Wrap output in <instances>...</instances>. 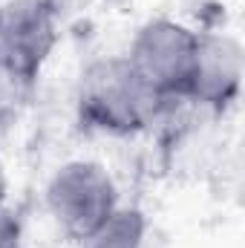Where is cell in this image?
<instances>
[{"mask_svg":"<svg viewBox=\"0 0 245 248\" xmlns=\"http://www.w3.org/2000/svg\"><path fill=\"white\" fill-rule=\"evenodd\" d=\"M147 234V219L138 208H116L104 222H98L78 246L81 248H141Z\"/></svg>","mask_w":245,"mask_h":248,"instance_id":"obj_6","label":"cell"},{"mask_svg":"<svg viewBox=\"0 0 245 248\" xmlns=\"http://www.w3.org/2000/svg\"><path fill=\"white\" fill-rule=\"evenodd\" d=\"M243 87V46L225 32H199L196 66L187 98L202 107L225 110L237 101Z\"/></svg>","mask_w":245,"mask_h":248,"instance_id":"obj_5","label":"cell"},{"mask_svg":"<svg viewBox=\"0 0 245 248\" xmlns=\"http://www.w3.org/2000/svg\"><path fill=\"white\" fill-rule=\"evenodd\" d=\"M46 208L63 234L81 243L98 222H104L119 208V190L104 165L78 159L61 165L49 179Z\"/></svg>","mask_w":245,"mask_h":248,"instance_id":"obj_3","label":"cell"},{"mask_svg":"<svg viewBox=\"0 0 245 248\" xmlns=\"http://www.w3.org/2000/svg\"><path fill=\"white\" fill-rule=\"evenodd\" d=\"M32 90H35L32 78L20 75L17 69H12L9 63L0 61V133L17 122Z\"/></svg>","mask_w":245,"mask_h":248,"instance_id":"obj_7","label":"cell"},{"mask_svg":"<svg viewBox=\"0 0 245 248\" xmlns=\"http://www.w3.org/2000/svg\"><path fill=\"white\" fill-rule=\"evenodd\" d=\"M165 101L138 78L127 55L87 66L78 84V116L92 130L133 136L162 113Z\"/></svg>","mask_w":245,"mask_h":248,"instance_id":"obj_1","label":"cell"},{"mask_svg":"<svg viewBox=\"0 0 245 248\" xmlns=\"http://www.w3.org/2000/svg\"><path fill=\"white\" fill-rule=\"evenodd\" d=\"M0 248H23V228L17 214L0 205Z\"/></svg>","mask_w":245,"mask_h":248,"instance_id":"obj_8","label":"cell"},{"mask_svg":"<svg viewBox=\"0 0 245 248\" xmlns=\"http://www.w3.org/2000/svg\"><path fill=\"white\" fill-rule=\"evenodd\" d=\"M196 44L199 32H193L190 26L156 17L136 32L127 61L138 72V78L168 104L176 98H187L196 66Z\"/></svg>","mask_w":245,"mask_h":248,"instance_id":"obj_2","label":"cell"},{"mask_svg":"<svg viewBox=\"0 0 245 248\" xmlns=\"http://www.w3.org/2000/svg\"><path fill=\"white\" fill-rule=\"evenodd\" d=\"M6 190H9V179H6V165H3V159H0V205H3V199H6Z\"/></svg>","mask_w":245,"mask_h":248,"instance_id":"obj_9","label":"cell"},{"mask_svg":"<svg viewBox=\"0 0 245 248\" xmlns=\"http://www.w3.org/2000/svg\"><path fill=\"white\" fill-rule=\"evenodd\" d=\"M58 44L55 0H0V61L38 81Z\"/></svg>","mask_w":245,"mask_h":248,"instance_id":"obj_4","label":"cell"}]
</instances>
